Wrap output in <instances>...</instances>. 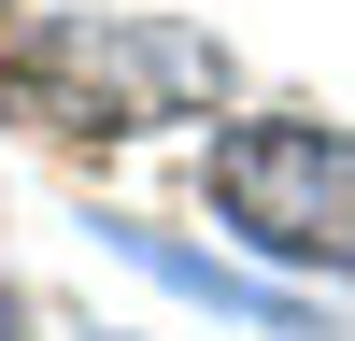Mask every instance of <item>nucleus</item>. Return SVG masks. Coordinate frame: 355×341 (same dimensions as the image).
Segmentation results:
<instances>
[{
    "mask_svg": "<svg viewBox=\"0 0 355 341\" xmlns=\"http://www.w3.org/2000/svg\"><path fill=\"white\" fill-rule=\"evenodd\" d=\"M227 242H256L270 270H355V128L327 114H242L199 157Z\"/></svg>",
    "mask_w": 355,
    "mask_h": 341,
    "instance_id": "1",
    "label": "nucleus"
},
{
    "mask_svg": "<svg viewBox=\"0 0 355 341\" xmlns=\"http://www.w3.org/2000/svg\"><path fill=\"white\" fill-rule=\"evenodd\" d=\"M43 71H71V85H85L57 128H157V114L227 100V57L199 43V28H57Z\"/></svg>",
    "mask_w": 355,
    "mask_h": 341,
    "instance_id": "2",
    "label": "nucleus"
},
{
    "mask_svg": "<svg viewBox=\"0 0 355 341\" xmlns=\"http://www.w3.org/2000/svg\"><path fill=\"white\" fill-rule=\"evenodd\" d=\"M0 341H28V299H15V284H0Z\"/></svg>",
    "mask_w": 355,
    "mask_h": 341,
    "instance_id": "3",
    "label": "nucleus"
}]
</instances>
